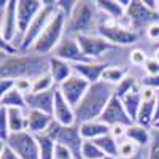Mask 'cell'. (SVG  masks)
Listing matches in <instances>:
<instances>
[{
  "label": "cell",
  "mask_w": 159,
  "mask_h": 159,
  "mask_svg": "<svg viewBox=\"0 0 159 159\" xmlns=\"http://www.w3.org/2000/svg\"><path fill=\"white\" fill-rule=\"evenodd\" d=\"M76 7V2L75 0H69V2H65V0H57V8L64 13L65 16H67V19L72 16V13Z\"/></svg>",
  "instance_id": "f35d334b"
},
{
  "label": "cell",
  "mask_w": 159,
  "mask_h": 159,
  "mask_svg": "<svg viewBox=\"0 0 159 159\" xmlns=\"http://www.w3.org/2000/svg\"><path fill=\"white\" fill-rule=\"evenodd\" d=\"M10 137V129H8V108L0 107V140L5 143Z\"/></svg>",
  "instance_id": "d590c367"
},
{
  "label": "cell",
  "mask_w": 159,
  "mask_h": 159,
  "mask_svg": "<svg viewBox=\"0 0 159 159\" xmlns=\"http://www.w3.org/2000/svg\"><path fill=\"white\" fill-rule=\"evenodd\" d=\"M0 107L5 108H19V110H25L27 111V102H25V96L22 92H19L16 88L10 91L8 94L0 97Z\"/></svg>",
  "instance_id": "484cf974"
},
{
  "label": "cell",
  "mask_w": 159,
  "mask_h": 159,
  "mask_svg": "<svg viewBox=\"0 0 159 159\" xmlns=\"http://www.w3.org/2000/svg\"><path fill=\"white\" fill-rule=\"evenodd\" d=\"M76 42L81 48L83 54L91 61V62H97L100 61V57L105 52H110L113 49H118V46L111 45L110 42H107L103 37L97 35V34H88V35H78Z\"/></svg>",
  "instance_id": "9c48e42d"
},
{
  "label": "cell",
  "mask_w": 159,
  "mask_h": 159,
  "mask_svg": "<svg viewBox=\"0 0 159 159\" xmlns=\"http://www.w3.org/2000/svg\"><path fill=\"white\" fill-rule=\"evenodd\" d=\"M51 56H42L35 52H19L16 56H2L0 78L11 80H34L49 73Z\"/></svg>",
  "instance_id": "6da1fadb"
},
{
  "label": "cell",
  "mask_w": 159,
  "mask_h": 159,
  "mask_svg": "<svg viewBox=\"0 0 159 159\" xmlns=\"http://www.w3.org/2000/svg\"><path fill=\"white\" fill-rule=\"evenodd\" d=\"M73 65L65 62L62 59H57V57H51L49 59V75L54 80V84L56 88L61 86L65 80H69L72 75H73Z\"/></svg>",
  "instance_id": "44dd1931"
},
{
  "label": "cell",
  "mask_w": 159,
  "mask_h": 159,
  "mask_svg": "<svg viewBox=\"0 0 159 159\" xmlns=\"http://www.w3.org/2000/svg\"><path fill=\"white\" fill-rule=\"evenodd\" d=\"M147 38L151 40V42L159 43V21L157 22H153L151 25H148V29H147Z\"/></svg>",
  "instance_id": "bcb514c9"
},
{
  "label": "cell",
  "mask_w": 159,
  "mask_h": 159,
  "mask_svg": "<svg viewBox=\"0 0 159 159\" xmlns=\"http://www.w3.org/2000/svg\"><path fill=\"white\" fill-rule=\"evenodd\" d=\"M100 121L105 123L107 126L113 127V126H118V124H121V126H132L134 124V121H132V118L127 115L126 108H124V105H123V100L113 96L111 100L108 102L107 105V108H105V111L102 113L100 116Z\"/></svg>",
  "instance_id": "9a60e30c"
},
{
  "label": "cell",
  "mask_w": 159,
  "mask_h": 159,
  "mask_svg": "<svg viewBox=\"0 0 159 159\" xmlns=\"http://www.w3.org/2000/svg\"><path fill=\"white\" fill-rule=\"evenodd\" d=\"M97 35L103 37L107 42H110L111 45L123 48V46H130L137 43L139 40V34L130 30L129 27L123 25L121 22L113 21L110 18L105 19H99V25H97Z\"/></svg>",
  "instance_id": "5b68a950"
},
{
  "label": "cell",
  "mask_w": 159,
  "mask_h": 159,
  "mask_svg": "<svg viewBox=\"0 0 159 159\" xmlns=\"http://www.w3.org/2000/svg\"><path fill=\"white\" fill-rule=\"evenodd\" d=\"M110 65L103 61H97V62H83V64H75L73 65V72L80 76H83L86 81H89L91 84L102 81V75L107 70Z\"/></svg>",
  "instance_id": "ac0fdd59"
},
{
  "label": "cell",
  "mask_w": 159,
  "mask_h": 159,
  "mask_svg": "<svg viewBox=\"0 0 159 159\" xmlns=\"http://www.w3.org/2000/svg\"><path fill=\"white\" fill-rule=\"evenodd\" d=\"M16 88V81L11 78H2L0 80V92H2V96L8 94L10 91H13Z\"/></svg>",
  "instance_id": "f6af8a7d"
},
{
  "label": "cell",
  "mask_w": 159,
  "mask_h": 159,
  "mask_svg": "<svg viewBox=\"0 0 159 159\" xmlns=\"http://www.w3.org/2000/svg\"><path fill=\"white\" fill-rule=\"evenodd\" d=\"M54 97H56V88L45 92L25 94V102H27L29 110H38V111L52 115V111H54Z\"/></svg>",
  "instance_id": "2e32d148"
},
{
  "label": "cell",
  "mask_w": 159,
  "mask_h": 159,
  "mask_svg": "<svg viewBox=\"0 0 159 159\" xmlns=\"http://www.w3.org/2000/svg\"><path fill=\"white\" fill-rule=\"evenodd\" d=\"M51 57H57V59H62L65 62H69L72 65L75 64H83V62H91L84 54L81 48H80L78 42L75 37H67L65 35L62 38V42L59 43V46L52 51Z\"/></svg>",
  "instance_id": "5bb4252c"
},
{
  "label": "cell",
  "mask_w": 159,
  "mask_h": 159,
  "mask_svg": "<svg viewBox=\"0 0 159 159\" xmlns=\"http://www.w3.org/2000/svg\"><path fill=\"white\" fill-rule=\"evenodd\" d=\"M151 57H153V59H156V61L159 62V46H157V48L153 51V56H151Z\"/></svg>",
  "instance_id": "f907efd6"
},
{
  "label": "cell",
  "mask_w": 159,
  "mask_h": 159,
  "mask_svg": "<svg viewBox=\"0 0 159 159\" xmlns=\"http://www.w3.org/2000/svg\"><path fill=\"white\" fill-rule=\"evenodd\" d=\"M140 147H137V145L134 142H130L129 139H124L119 142V150H118V157L121 159H129L132 156H135L139 153Z\"/></svg>",
  "instance_id": "d6a6232c"
},
{
  "label": "cell",
  "mask_w": 159,
  "mask_h": 159,
  "mask_svg": "<svg viewBox=\"0 0 159 159\" xmlns=\"http://www.w3.org/2000/svg\"><path fill=\"white\" fill-rule=\"evenodd\" d=\"M94 143L105 153V156L118 159V150H119V142L116 139H113L110 134L108 135H103L97 140H94Z\"/></svg>",
  "instance_id": "f546056e"
},
{
  "label": "cell",
  "mask_w": 159,
  "mask_h": 159,
  "mask_svg": "<svg viewBox=\"0 0 159 159\" xmlns=\"http://www.w3.org/2000/svg\"><path fill=\"white\" fill-rule=\"evenodd\" d=\"M126 132H127V126H121V124H118V126H113L110 129V135L113 139H116L118 142H121L126 139Z\"/></svg>",
  "instance_id": "b9f144b4"
},
{
  "label": "cell",
  "mask_w": 159,
  "mask_h": 159,
  "mask_svg": "<svg viewBox=\"0 0 159 159\" xmlns=\"http://www.w3.org/2000/svg\"><path fill=\"white\" fill-rule=\"evenodd\" d=\"M139 86H140V78L135 76V75H132V73H129L123 81L115 88V96L119 97V99H123L126 94H129L130 91L137 89Z\"/></svg>",
  "instance_id": "4dcf8cb0"
},
{
  "label": "cell",
  "mask_w": 159,
  "mask_h": 159,
  "mask_svg": "<svg viewBox=\"0 0 159 159\" xmlns=\"http://www.w3.org/2000/svg\"><path fill=\"white\" fill-rule=\"evenodd\" d=\"M100 11L96 2L81 0L76 2V7L72 13V16L67 19L65 25V35L67 37H78L88 34H97V25L100 19Z\"/></svg>",
  "instance_id": "3957f363"
},
{
  "label": "cell",
  "mask_w": 159,
  "mask_h": 159,
  "mask_svg": "<svg viewBox=\"0 0 159 159\" xmlns=\"http://www.w3.org/2000/svg\"><path fill=\"white\" fill-rule=\"evenodd\" d=\"M127 75H129V70L126 67H123V65H110V67L103 72L102 81H105V83H108V84L116 88Z\"/></svg>",
  "instance_id": "83f0119b"
},
{
  "label": "cell",
  "mask_w": 159,
  "mask_h": 159,
  "mask_svg": "<svg viewBox=\"0 0 159 159\" xmlns=\"http://www.w3.org/2000/svg\"><path fill=\"white\" fill-rule=\"evenodd\" d=\"M140 94H142V100H143V102H151V100H156L157 91L150 89V88H142V89H140Z\"/></svg>",
  "instance_id": "7dc6e473"
},
{
  "label": "cell",
  "mask_w": 159,
  "mask_h": 159,
  "mask_svg": "<svg viewBox=\"0 0 159 159\" xmlns=\"http://www.w3.org/2000/svg\"><path fill=\"white\" fill-rule=\"evenodd\" d=\"M102 159H113V157H108V156H105V157H102Z\"/></svg>",
  "instance_id": "f5cc1de1"
},
{
  "label": "cell",
  "mask_w": 159,
  "mask_h": 159,
  "mask_svg": "<svg viewBox=\"0 0 159 159\" xmlns=\"http://www.w3.org/2000/svg\"><path fill=\"white\" fill-rule=\"evenodd\" d=\"M8 129L10 135L27 132V111L19 108H8Z\"/></svg>",
  "instance_id": "cb8c5ba5"
},
{
  "label": "cell",
  "mask_w": 159,
  "mask_h": 159,
  "mask_svg": "<svg viewBox=\"0 0 159 159\" xmlns=\"http://www.w3.org/2000/svg\"><path fill=\"white\" fill-rule=\"evenodd\" d=\"M18 0H8L0 5V40L13 43L18 49L19 43V24H18Z\"/></svg>",
  "instance_id": "ba28073f"
},
{
  "label": "cell",
  "mask_w": 159,
  "mask_h": 159,
  "mask_svg": "<svg viewBox=\"0 0 159 159\" xmlns=\"http://www.w3.org/2000/svg\"><path fill=\"white\" fill-rule=\"evenodd\" d=\"M118 159H121V157H118ZM129 159H148V148H140L135 156H132Z\"/></svg>",
  "instance_id": "c3c4849f"
},
{
  "label": "cell",
  "mask_w": 159,
  "mask_h": 159,
  "mask_svg": "<svg viewBox=\"0 0 159 159\" xmlns=\"http://www.w3.org/2000/svg\"><path fill=\"white\" fill-rule=\"evenodd\" d=\"M46 135H49L52 140H56L57 143H62L64 147H67L75 159H83L81 150H83V137L80 134V126H61L59 123H52L49 129L45 132Z\"/></svg>",
  "instance_id": "8992f818"
},
{
  "label": "cell",
  "mask_w": 159,
  "mask_h": 159,
  "mask_svg": "<svg viewBox=\"0 0 159 159\" xmlns=\"http://www.w3.org/2000/svg\"><path fill=\"white\" fill-rule=\"evenodd\" d=\"M54 121L59 123L61 126H75L76 124V115H75V108L64 99V96L57 91L56 88V97H54Z\"/></svg>",
  "instance_id": "e0dca14e"
},
{
  "label": "cell",
  "mask_w": 159,
  "mask_h": 159,
  "mask_svg": "<svg viewBox=\"0 0 159 159\" xmlns=\"http://www.w3.org/2000/svg\"><path fill=\"white\" fill-rule=\"evenodd\" d=\"M0 159H21L16 151L13 150L10 145L7 143H2V148H0Z\"/></svg>",
  "instance_id": "7bdbcfd3"
},
{
  "label": "cell",
  "mask_w": 159,
  "mask_h": 159,
  "mask_svg": "<svg viewBox=\"0 0 159 159\" xmlns=\"http://www.w3.org/2000/svg\"><path fill=\"white\" fill-rule=\"evenodd\" d=\"M159 121V91H157V97H156V110H154V119L153 124H156Z\"/></svg>",
  "instance_id": "681fc988"
},
{
  "label": "cell",
  "mask_w": 159,
  "mask_h": 159,
  "mask_svg": "<svg viewBox=\"0 0 159 159\" xmlns=\"http://www.w3.org/2000/svg\"><path fill=\"white\" fill-rule=\"evenodd\" d=\"M154 110H156V100L151 102H142V107L139 110L135 123L143 127H153V119H154Z\"/></svg>",
  "instance_id": "4316f807"
},
{
  "label": "cell",
  "mask_w": 159,
  "mask_h": 159,
  "mask_svg": "<svg viewBox=\"0 0 159 159\" xmlns=\"http://www.w3.org/2000/svg\"><path fill=\"white\" fill-rule=\"evenodd\" d=\"M145 73L147 75H151V76H157L159 75V62L153 57H150L147 61V64H145Z\"/></svg>",
  "instance_id": "60d3db41"
},
{
  "label": "cell",
  "mask_w": 159,
  "mask_h": 159,
  "mask_svg": "<svg viewBox=\"0 0 159 159\" xmlns=\"http://www.w3.org/2000/svg\"><path fill=\"white\" fill-rule=\"evenodd\" d=\"M5 143L10 145L21 159H42L40 157V150H38L37 139H35V135L30 134V132L11 134Z\"/></svg>",
  "instance_id": "8fae6325"
},
{
  "label": "cell",
  "mask_w": 159,
  "mask_h": 159,
  "mask_svg": "<svg viewBox=\"0 0 159 159\" xmlns=\"http://www.w3.org/2000/svg\"><path fill=\"white\" fill-rule=\"evenodd\" d=\"M126 16H127L130 29L134 32H137L142 27L148 29V25H151L153 22L159 21V13L157 11H151L150 8H147L142 0H132L130 7L127 8Z\"/></svg>",
  "instance_id": "30bf717a"
},
{
  "label": "cell",
  "mask_w": 159,
  "mask_h": 159,
  "mask_svg": "<svg viewBox=\"0 0 159 159\" xmlns=\"http://www.w3.org/2000/svg\"><path fill=\"white\" fill-rule=\"evenodd\" d=\"M140 89L142 86H139L137 89L134 91H130L129 94H126L121 100H123V105H124V108L127 111V115L132 118V121L135 123V119H137V115H139V110L142 107V94H140Z\"/></svg>",
  "instance_id": "d4e9b609"
},
{
  "label": "cell",
  "mask_w": 159,
  "mask_h": 159,
  "mask_svg": "<svg viewBox=\"0 0 159 159\" xmlns=\"http://www.w3.org/2000/svg\"><path fill=\"white\" fill-rule=\"evenodd\" d=\"M126 139H129L130 142H134L140 148H148L150 143H151V129L143 127V126L134 123L132 126L127 127Z\"/></svg>",
  "instance_id": "603a6c76"
},
{
  "label": "cell",
  "mask_w": 159,
  "mask_h": 159,
  "mask_svg": "<svg viewBox=\"0 0 159 159\" xmlns=\"http://www.w3.org/2000/svg\"><path fill=\"white\" fill-rule=\"evenodd\" d=\"M54 159H75L72 151L67 148V147H64L62 143H57L56 142V150H54Z\"/></svg>",
  "instance_id": "ab89813d"
},
{
  "label": "cell",
  "mask_w": 159,
  "mask_h": 159,
  "mask_svg": "<svg viewBox=\"0 0 159 159\" xmlns=\"http://www.w3.org/2000/svg\"><path fill=\"white\" fill-rule=\"evenodd\" d=\"M99 11L113 21H121L126 18L127 10L119 3V0H97L96 2Z\"/></svg>",
  "instance_id": "7402d4cb"
},
{
  "label": "cell",
  "mask_w": 159,
  "mask_h": 159,
  "mask_svg": "<svg viewBox=\"0 0 159 159\" xmlns=\"http://www.w3.org/2000/svg\"><path fill=\"white\" fill-rule=\"evenodd\" d=\"M157 13H159V0H157Z\"/></svg>",
  "instance_id": "db71d44e"
},
{
  "label": "cell",
  "mask_w": 159,
  "mask_h": 159,
  "mask_svg": "<svg viewBox=\"0 0 159 159\" xmlns=\"http://www.w3.org/2000/svg\"><path fill=\"white\" fill-rule=\"evenodd\" d=\"M148 59L150 57L147 56V52L140 48H134L129 52V62H130V65H134V67H145V64H147Z\"/></svg>",
  "instance_id": "e575fe53"
},
{
  "label": "cell",
  "mask_w": 159,
  "mask_h": 159,
  "mask_svg": "<svg viewBox=\"0 0 159 159\" xmlns=\"http://www.w3.org/2000/svg\"><path fill=\"white\" fill-rule=\"evenodd\" d=\"M38 150H40V157L42 159H54V150H56V140H52L49 135L42 134L35 135Z\"/></svg>",
  "instance_id": "f1b7e54d"
},
{
  "label": "cell",
  "mask_w": 159,
  "mask_h": 159,
  "mask_svg": "<svg viewBox=\"0 0 159 159\" xmlns=\"http://www.w3.org/2000/svg\"><path fill=\"white\" fill-rule=\"evenodd\" d=\"M80 126V134H81L83 140H89V142H94L103 135H108L110 134V126H107L105 123H102L100 119H96V121H86L83 124H78Z\"/></svg>",
  "instance_id": "ffe728a7"
},
{
  "label": "cell",
  "mask_w": 159,
  "mask_h": 159,
  "mask_svg": "<svg viewBox=\"0 0 159 159\" xmlns=\"http://www.w3.org/2000/svg\"><path fill=\"white\" fill-rule=\"evenodd\" d=\"M56 11H57V2H43L42 11L38 13V16L29 25L27 32L24 34V37L21 40V52H29L34 48V45L37 43L40 35L43 34V30L46 29L48 22L54 16Z\"/></svg>",
  "instance_id": "52a82bcc"
},
{
  "label": "cell",
  "mask_w": 159,
  "mask_h": 159,
  "mask_svg": "<svg viewBox=\"0 0 159 159\" xmlns=\"http://www.w3.org/2000/svg\"><path fill=\"white\" fill-rule=\"evenodd\" d=\"M43 8V2L40 0H18V24H19V51H21V40L27 32L29 25L38 16V13Z\"/></svg>",
  "instance_id": "4fadbf2b"
},
{
  "label": "cell",
  "mask_w": 159,
  "mask_h": 159,
  "mask_svg": "<svg viewBox=\"0 0 159 159\" xmlns=\"http://www.w3.org/2000/svg\"><path fill=\"white\" fill-rule=\"evenodd\" d=\"M81 154H83V159H102V157H105V153L94 142H89V140H84Z\"/></svg>",
  "instance_id": "836d02e7"
},
{
  "label": "cell",
  "mask_w": 159,
  "mask_h": 159,
  "mask_svg": "<svg viewBox=\"0 0 159 159\" xmlns=\"http://www.w3.org/2000/svg\"><path fill=\"white\" fill-rule=\"evenodd\" d=\"M89 86H91L89 81H86L83 76L73 73L69 80H65L61 86H57V91L64 96V99L75 108L76 105L81 102V99L84 97Z\"/></svg>",
  "instance_id": "7c38bea8"
},
{
  "label": "cell",
  "mask_w": 159,
  "mask_h": 159,
  "mask_svg": "<svg viewBox=\"0 0 159 159\" xmlns=\"http://www.w3.org/2000/svg\"><path fill=\"white\" fill-rule=\"evenodd\" d=\"M140 86L142 88H150V89L159 91V75L157 76H151V75L140 76Z\"/></svg>",
  "instance_id": "74e56055"
},
{
  "label": "cell",
  "mask_w": 159,
  "mask_h": 159,
  "mask_svg": "<svg viewBox=\"0 0 159 159\" xmlns=\"http://www.w3.org/2000/svg\"><path fill=\"white\" fill-rule=\"evenodd\" d=\"M65 25H67V16L57 8L54 16L51 18V21L46 25V29L43 30L42 35H40V38L37 40V43L34 45V48L30 51L35 52V54L51 56L52 51L59 46L62 38L65 37Z\"/></svg>",
  "instance_id": "277c9868"
},
{
  "label": "cell",
  "mask_w": 159,
  "mask_h": 159,
  "mask_svg": "<svg viewBox=\"0 0 159 159\" xmlns=\"http://www.w3.org/2000/svg\"><path fill=\"white\" fill-rule=\"evenodd\" d=\"M151 129H154V130H159V121L156 123V124H153V127Z\"/></svg>",
  "instance_id": "816d5d0a"
},
{
  "label": "cell",
  "mask_w": 159,
  "mask_h": 159,
  "mask_svg": "<svg viewBox=\"0 0 159 159\" xmlns=\"http://www.w3.org/2000/svg\"><path fill=\"white\" fill-rule=\"evenodd\" d=\"M54 88H56L54 80H52L49 73H45L32 81V92H45V91H51Z\"/></svg>",
  "instance_id": "1f68e13d"
},
{
  "label": "cell",
  "mask_w": 159,
  "mask_h": 159,
  "mask_svg": "<svg viewBox=\"0 0 159 159\" xmlns=\"http://www.w3.org/2000/svg\"><path fill=\"white\" fill-rule=\"evenodd\" d=\"M54 123V116L38 111V110H27V132L32 135H42Z\"/></svg>",
  "instance_id": "d6986e66"
},
{
  "label": "cell",
  "mask_w": 159,
  "mask_h": 159,
  "mask_svg": "<svg viewBox=\"0 0 159 159\" xmlns=\"http://www.w3.org/2000/svg\"><path fill=\"white\" fill-rule=\"evenodd\" d=\"M113 96H115V86L105 83V81L91 84L84 97L81 99V102L75 107L76 124L100 119L102 113L105 111V108H107V105Z\"/></svg>",
  "instance_id": "7a4b0ae2"
},
{
  "label": "cell",
  "mask_w": 159,
  "mask_h": 159,
  "mask_svg": "<svg viewBox=\"0 0 159 159\" xmlns=\"http://www.w3.org/2000/svg\"><path fill=\"white\" fill-rule=\"evenodd\" d=\"M16 81V89L19 92H22V94H30L32 92V80H15Z\"/></svg>",
  "instance_id": "ee69618b"
},
{
  "label": "cell",
  "mask_w": 159,
  "mask_h": 159,
  "mask_svg": "<svg viewBox=\"0 0 159 159\" xmlns=\"http://www.w3.org/2000/svg\"><path fill=\"white\" fill-rule=\"evenodd\" d=\"M148 159H159V130L151 129V143L148 147Z\"/></svg>",
  "instance_id": "8d00e7d4"
}]
</instances>
